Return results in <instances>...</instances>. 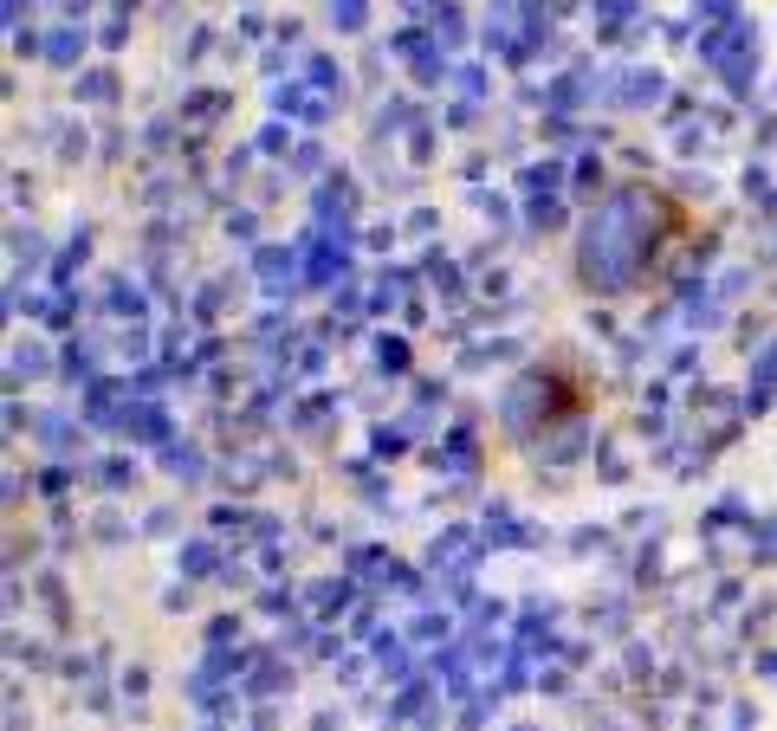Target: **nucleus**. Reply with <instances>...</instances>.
<instances>
[{"instance_id":"obj_1","label":"nucleus","mask_w":777,"mask_h":731,"mask_svg":"<svg viewBox=\"0 0 777 731\" xmlns=\"http://www.w3.org/2000/svg\"><path fill=\"white\" fill-rule=\"evenodd\" d=\"M700 233V220L680 208L661 188H616L603 208H590V220L577 227L570 246V279L590 298H622L642 292L654 272H667V259Z\"/></svg>"}]
</instances>
